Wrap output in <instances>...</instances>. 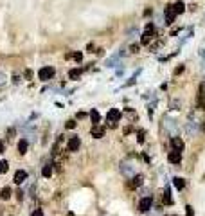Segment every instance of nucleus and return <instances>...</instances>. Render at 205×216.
I'll use <instances>...</instances> for the list:
<instances>
[{
    "label": "nucleus",
    "mask_w": 205,
    "mask_h": 216,
    "mask_svg": "<svg viewBox=\"0 0 205 216\" xmlns=\"http://www.w3.org/2000/svg\"><path fill=\"white\" fill-rule=\"evenodd\" d=\"M54 76H56V70H54V67H51V65H45V67H41L40 70H38V79L43 83L51 81Z\"/></svg>",
    "instance_id": "1"
},
{
    "label": "nucleus",
    "mask_w": 205,
    "mask_h": 216,
    "mask_svg": "<svg viewBox=\"0 0 205 216\" xmlns=\"http://www.w3.org/2000/svg\"><path fill=\"white\" fill-rule=\"evenodd\" d=\"M121 173H123L124 176H135V173H137V166L133 164V162H130V160H123L121 162Z\"/></svg>",
    "instance_id": "2"
},
{
    "label": "nucleus",
    "mask_w": 205,
    "mask_h": 216,
    "mask_svg": "<svg viewBox=\"0 0 205 216\" xmlns=\"http://www.w3.org/2000/svg\"><path fill=\"white\" fill-rule=\"evenodd\" d=\"M176 16H178V15L174 13V6H173V4H167V6H165V9H164V23H165V25H173Z\"/></svg>",
    "instance_id": "3"
},
{
    "label": "nucleus",
    "mask_w": 205,
    "mask_h": 216,
    "mask_svg": "<svg viewBox=\"0 0 205 216\" xmlns=\"http://www.w3.org/2000/svg\"><path fill=\"white\" fill-rule=\"evenodd\" d=\"M153 196H144V198H140L139 200V205H137V209L140 211V213H148L149 209H153Z\"/></svg>",
    "instance_id": "4"
},
{
    "label": "nucleus",
    "mask_w": 205,
    "mask_h": 216,
    "mask_svg": "<svg viewBox=\"0 0 205 216\" xmlns=\"http://www.w3.org/2000/svg\"><path fill=\"white\" fill-rule=\"evenodd\" d=\"M79 148H81V137H77V135L69 137V141H67V150L72 151V153H76V151H79Z\"/></svg>",
    "instance_id": "5"
},
{
    "label": "nucleus",
    "mask_w": 205,
    "mask_h": 216,
    "mask_svg": "<svg viewBox=\"0 0 205 216\" xmlns=\"http://www.w3.org/2000/svg\"><path fill=\"white\" fill-rule=\"evenodd\" d=\"M124 54V49L121 52H117V54H113V56H110L106 61H104V65L108 67V69H115L117 65H121V56Z\"/></svg>",
    "instance_id": "6"
},
{
    "label": "nucleus",
    "mask_w": 205,
    "mask_h": 216,
    "mask_svg": "<svg viewBox=\"0 0 205 216\" xmlns=\"http://www.w3.org/2000/svg\"><path fill=\"white\" fill-rule=\"evenodd\" d=\"M27 178H29V173L25 171V169H18L15 176H13V180H15V184L16 185H22L23 182H27Z\"/></svg>",
    "instance_id": "7"
},
{
    "label": "nucleus",
    "mask_w": 205,
    "mask_h": 216,
    "mask_svg": "<svg viewBox=\"0 0 205 216\" xmlns=\"http://www.w3.org/2000/svg\"><path fill=\"white\" fill-rule=\"evenodd\" d=\"M121 110H117V108H110L108 110V113H106V121L108 123H119L121 121Z\"/></svg>",
    "instance_id": "8"
},
{
    "label": "nucleus",
    "mask_w": 205,
    "mask_h": 216,
    "mask_svg": "<svg viewBox=\"0 0 205 216\" xmlns=\"http://www.w3.org/2000/svg\"><path fill=\"white\" fill-rule=\"evenodd\" d=\"M164 126L167 128V130H169L171 137L178 133V123H176V121H173V119H169V117H164Z\"/></svg>",
    "instance_id": "9"
},
{
    "label": "nucleus",
    "mask_w": 205,
    "mask_h": 216,
    "mask_svg": "<svg viewBox=\"0 0 205 216\" xmlns=\"http://www.w3.org/2000/svg\"><path fill=\"white\" fill-rule=\"evenodd\" d=\"M169 142H171V148H173V150H178V151H184L185 144H184V141H182V137H178V135H173V137L169 139Z\"/></svg>",
    "instance_id": "10"
},
{
    "label": "nucleus",
    "mask_w": 205,
    "mask_h": 216,
    "mask_svg": "<svg viewBox=\"0 0 205 216\" xmlns=\"http://www.w3.org/2000/svg\"><path fill=\"white\" fill-rule=\"evenodd\" d=\"M167 160L171 162V164H180L182 162V151H178V150H171L169 153H167Z\"/></svg>",
    "instance_id": "11"
},
{
    "label": "nucleus",
    "mask_w": 205,
    "mask_h": 216,
    "mask_svg": "<svg viewBox=\"0 0 205 216\" xmlns=\"http://www.w3.org/2000/svg\"><path fill=\"white\" fill-rule=\"evenodd\" d=\"M144 184V176L142 175H135V176H132V180L128 182V189H137V187H140V185Z\"/></svg>",
    "instance_id": "12"
},
{
    "label": "nucleus",
    "mask_w": 205,
    "mask_h": 216,
    "mask_svg": "<svg viewBox=\"0 0 205 216\" xmlns=\"http://www.w3.org/2000/svg\"><path fill=\"white\" fill-rule=\"evenodd\" d=\"M90 135H92L94 139H102V137H104V126L95 124V126L92 128V132H90Z\"/></svg>",
    "instance_id": "13"
},
{
    "label": "nucleus",
    "mask_w": 205,
    "mask_h": 216,
    "mask_svg": "<svg viewBox=\"0 0 205 216\" xmlns=\"http://www.w3.org/2000/svg\"><path fill=\"white\" fill-rule=\"evenodd\" d=\"M81 74H83V70L79 69V67H74V69H70V70H69V79H72V81H77V79H81Z\"/></svg>",
    "instance_id": "14"
},
{
    "label": "nucleus",
    "mask_w": 205,
    "mask_h": 216,
    "mask_svg": "<svg viewBox=\"0 0 205 216\" xmlns=\"http://www.w3.org/2000/svg\"><path fill=\"white\" fill-rule=\"evenodd\" d=\"M27 150H29V141H27V137H23V139L18 141V153L25 155L27 153Z\"/></svg>",
    "instance_id": "15"
},
{
    "label": "nucleus",
    "mask_w": 205,
    "mask_h": 216,
    "mask_svg": "<svg viewBox=\"0 0 205 216\" xmlns=\"http://www.w3.org/2000/svg\"><path fill=\"white\" fill-rule=\"evenodd\" d=\"M88 115H90V121H92L94 126H95V124H101V113L97 112V108H92Z\"/></svg>",
    "instance_id": "16"
},
{
    "label": "nucleus",
    "mask_w": 205,
    "mask_h": 216,
    "mask_svg": "<svg viewBox=\"0 0 205 216\" xmlns=\"http://www.w3.org/2000/svg\"><path fill=\"white\" fill-rule=\"evenodd\" d=\"M185 130H187V133L191 135V137H195L196 132H198V126H196L195 121H187L185 123Z\"/></svg>",
    "instance_id": "17"
},
{
    "label": "nucleus",
    "mask_w": 205,
    "mask_h": 216,
    "mask_svg": "<svg viewBox=\"0 0 205 216\" xmlns=\"http://www.w3.org/2000/svg\"><path fill=\"white\" fill-rule=\"evenodd\" d=\"M155 38V31H146L142 34V38H140V41H142L144 45H148V43H151V40Z\"/></svg>",
    "instance_id": "18"
},
{
    "label": "nucleus",
    "mask_w": 205,
    "mask_h": 216,
    "mask_svg": "<svg viewBox=\"0 0 205 216\" xmlns=\"http://www.w3.org/2000/svg\"><path fill=\"white\" fill-rule=\"evenodd\" d=\"M52 171H54V169H52V164H45L41 167V176H43V178H51Z\"/></svg>",
    "instance_id": "19"
},
{
    "label": "nucleus",
    "mask_w": 205,
    "mask_h": 216,
    "mask_svg": "<svg viewBox=\"0 0 205 216\" xmlns=\"http://www.w3.org/2000/svg\"><path fill=\"white\" fill-rule=\"evenodd\" d=\"M173 184H174V187H176L178 191H182V189L185 187V178H182V176H174Z\"/></svg>",
    "instance_id": "20"
},
{
    "label": "nucleus",
    "mask_w": 205,
    "mask_h": 216,
    "mask_svg": "<svg viewBox=\"0 0 205 216\" xmlns=\"http://www.w3.org/2000/svg\"><path fill=\"white\" fill-rule=\"evenodd\" d=\"M135 36H139V27H132L130 31L126 32V41L135 40Z\"/></svg>",
    "instance_id": "21"
},
{
    "label": "nucleus",
    "mask_w": 205,
    "mask_h": 216,
    "mask_svg": "<svg viewBox=\"0 0 205 216\" xmlns=\"http://www.w3.org/2000/svg\"><path fill=\"white\" fill-rule=\"evenodd\" d=\"M164 204L173 205V198H171V189H169V187H165L164 189Z\"/></svg>",
    "instance_id": "22"
},
{
    "label": "nucleus",
    "mask_w": 205,
    "mask_h": 216,
    "mask_svg": "<svg viewBox=\"0 0 205 216\" xmlns=\"http://www.w3.org/2000/svg\"><path fill=\"white\" fill-rule=\"evenodd\" d=\"M173 6H174V13H176V15H182V13L185 11V4L182 2V0H178L176 4H173Z\"/></svg>",
    "instance_id": "23"
},
{
    "label": "nucleus",
    "mask_w": 205,
    "mask_h": 216,
    "mask_svg": "<svg viewBox=\"0 0 205 216\" xmlns=\"http://www.w3.org/2000/svg\"><path fill=\"white\" fill-rule=\"evenodd\" d=\"M11 195H13V191H11V187H4L2 191H0V198L2 200H9Z\"/></svg>",
    "instance_id": "24"
},
{
    "label": "nucleus",
    "mask_w": 205,
    "mask_h": 216,
    "mask_svg": "<svg viewBox=\"0 0 205 216\" xmlns=\"http://www.w3.org/2000/svg\"><path fill=\"white\" fill-rule=\"evenodd\" d=\"M7 169H9V162L7 160H0V175L7 173Z\"/></svg>",
    "instance_id": "25"
},
{
    "label": "nucleus",
    "mask_w": 205,
    "mask_h": 216,
    "mask_svg": "<svg viewBox=\"0 0 205 216\" xmlns=\"http://www.w3.org/2000/svg\"><path fill=\"white\" fill-rule=\"evenodd\" d=\"M76 126H77V123H76L74 119H70V121H67V123H65V128H67V130H74Z\"/></svg>",
    "instance_id": "26"
},
{
    "label": "nucleus",
    "mask_w": 205,
    "mask_h": 216,
    "mask_svg": "<svg viewBox=\"0 0 205 216\" xmlns=\"http://www.w3.org/2000/svg\"><path fill=\"white\" fill-rule=\"evenodd\" d=\"M184 70H185V65H178V67H176V69L173 70V74H174V76H180V74H182Z\"/></svg>",
    "instance_id": "27"
},
{
    "label": "nucleus",
    "mask_w": 205,
    "mask_h": 216,
    "mask_svg": "<svg viewBox=\"0 0 205 216\" xmlns=\"http://www.w3.org/2000/svg\"><path fill=\"white\" fill-rule=\"evenodd\" d=\"M144 135H146V132H144V130H139V132H137V141H139L140 144L144 142Z\"/></svg>",
    "instance_id": "28"
},
{
    "label": "nucleus",
    "mask_w": 205,
    "mask_h": 216,
    "mask_svg": "<svg viewBox=\"0 0 205 216\" xmlns=\"http://www.w3.org/2000/svg\"><path fill=\"white\" fill-rule=\"evenodd\" d=\"M15 133H16V128H15V126H13V128H9V130H7V139H13V137H15Z\"/></svg>",
    "instance_id": "29"
},
{
    "label": "nucleus",
    "mask_w": 205,
    "mask_h": 216,
    "mask_svg": "<svg viewBox=\"0 0 205 216\" xmlns=\"http://www.w3.org/2000/svg\"><path fill=\"white\" fill-rule=\"evenodd\" d=\"M74 60L77 63H81L83 61V52H74Z\"/></svg>",
    "instance_id": "30"
},
{
    "label": "nucleus",
    "mask_w": 205,
    "mask_h": 216,
    "mask_svg": "<svg viewBox=\"0 0 205 216\" xmlns=\"http://www.w3.org/2000/svg\"><path fill=\"white\" fill-rule=\"evenodd\" d=\"M185 216H195V211L191 205H185Z\"/></svg>",
    "instance_id": "31"
},
{
    "label": "nucleus",
    "mask_w": 205,
    "mask_h": 216,
    "mask_svg": "<svg viewBox=\"0 0 205 216\" xmlns=\"http://www.w3.org/2000/svg\"><path fill=\"white\" fill-rule=\"evenodd\" d=\"M130 51L133 52V54H137V52L140 51V45H139V43H133V45H132V47H130Z\"/></svg>",
    "instance_id": "32"
},
{
    "label": "nucleus",
    "mask_w": 205,
    "mask_h": 216,
    "mask_svg": "<svg viewBox=\"0 0 205 216\" xmlns=\"http://www.w3.org/2000/svg\"><path fill=\"white\" fill-rule=\"evenodd\" d=\"M31 216H43V209H34L31 213Z\"/></svg>",
    "instance_id": "33"
},
{
    "label": "nucleus",
    "mask_w": 205,
    "mask_h": 216,
    "mask_svg": "<svg viewBox=\"0 0 205 216\" xmlns=\"http://www.w3.org/2000/svg\"><path fill=\"white\" fill-rule=\"evenodd\" d=\"M94 49H95V47H94V43H88V45H86V52H95Z\"/></svg>",
    "instance_id": "34"
},
{
    "label": "nucleus",
    "mask_w": 205,
    "mask_h": 216,
    "mask_svg": "<svg viewBox=\"0 0 205 216\" xmlns=\"http://www.w3.org/2000/svg\"><path fill=\"white\" fill-rule=\"evenodd\" d=\"M171 106H173V110H180V103H178V101H173Z\"/></svg>",
    "instance_id": "35"
},
{
    "label": "nucleus",
    "mask_w": 205,
    "mask_h": 216,
    "mask_svg": "<svg viewBox=\"0 0 205 216\" xmlns=\"http://www.w3.org/2000/svg\"><path fill=\"white\" fill-rule=\"evenodd\" d=\"M76 117H77V119H83V117H86V112H77Z\"/></svg>",
    "instance_id": "36"
},
{
    "label": "nucleus",
    "mask_w": 205,
    "mask_h": 216,
    "mask_svg": "<svg viewBox=\"0 0 205 216\" xmlns=\"http://www.w3.org/2000/svg\"><path fill=\"white\" fill-rule=\"evenodd\" d=\"M6 151V144H4V141H0V155Z\"/></svg>",
    "instance_id": "37"
},
{
    "label": "nucleus",
    "mask_w": 205,
    "mask_h": 216,
    "mask_svg": "<svg viewBox=\"0 0 205 216\" xmlns=\"http://www.w3.org/2000/svg\"><path fill=\"white\" fill-rule=\"evenodd\" d=\"M4 83H6V74L0 72V85H4Z\"/></svg>",
    "instance_id": "38"
},
{
    "label": "nucleus",
    "mask_w": 205,
    "mask_h": 216,
    "mask_svg": "<svg viewBox=\"0 0 205 216\" xmlns=\"http://www.w3.org/2000/svg\"><path fill=\"white\" fill-rule=\"evenodd\" d=\"M25 78H27V79H31V78H32V70L27 69V70H25Z\"/></svg>",
    "instance_id": "39"
},
{
    "label": "nucleus",
    "mask_w": 205,
    "mask_h": 216,
    "mask_svg": "<svg viewBox=\"0 0 205 216\" xmlns=\"http://www.w3.org/2000/svg\"><path fill=\"white\" fill-rule=\"evenodd\" d=\"M151 13H153V9H151V7H149V9H146V11H144V16H149V15H151Z\"/></svg>",
    "instance_id": "40"
}]
</instances>
